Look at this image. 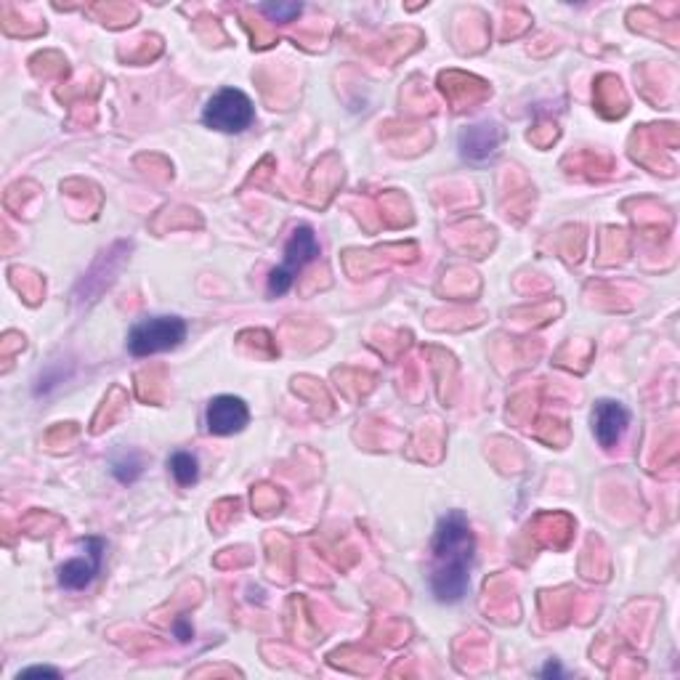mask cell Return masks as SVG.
I'll list each match as a JSON object with an SVG mask.
<instances>
[{"mask_svg":"<svg viewBox=\"0 0 680 680\" xmlns=\"http://www.w3.org/2000/svg\"><path fill=\"white\" fill-rule=\"evenodd\" d=\"M431 590L436 601L457 603L468 593L473 564V534L463 510H449L433 534Z\"/></svg>","mask_w":680,"mask_h":680,"instance_id":"1","label":"cell"},{"mask_svg":"<svg viewBox=\"0 0 680 680\" xmlns=\"http://www.w3.org/2000/svg\"><path fill=\"white\" fill-rule=\"evenodd\" d=\"M319 255V240L311 226H298L290 237V242L285 245V258L279 263L277 269L271 271L269 277V295L271 298H279L285 295L290 287H293L295 277L301 274L303 266L311 263Z\"/></svg>","mask_w":680,"mask_h":680,"instance_id":"2","label":"cell"},{"mask_svg":"<svg viewBox=\"0 0 680 680\" xmlns=\"http://www.w3.org/2000/svg\"><path fill=\"white\" fill-rule=\"evenodd\" d=\"M186 338V322L181 317H152L133 327L128 348L133 356H149L181 346Z\"/></svg>","mask_w":680,"mask_h":680,"instance_id":"3","label":"cell"},{"mask_svg":"<svg viewBox=\"0 0 680 680\" xmlns=\"http://www.w3.org/2000/svg\"><path fill=\"white\" fill-rule=\"evenodd\" d=\"M202 120H205V125L221 133H242L248 131L250 123L255 120V107L242 91L224 88V91H218L208 101Z\"/></svg>","mask_w":680,"mask_h":680,"instance_id":"4","label":"cell"},{"mask_svg":"<svg viewBox=\"0 0 680 680\" xmlns=\"http://www.w3.org/2000/svg\"><path fill=\"white\" fill-rule=\"evenodd\" d=\"M83 548L85 556L72 558V561L59 566V585L64 590H85L101 572V561H104V550H107L104 540L88 537V540H83Z\"/></svg>","mask_w":680,"mask_h":680,"instance_id":"5","label":"cell"},{"mask_svg":"<svg viewBox=\"0 0 680 680\" xmlns=\"http://www.w3.org/2000/svg\"><path fill=\"white\" fill-rule=\"evenodd\" d=\"M250 420L248 404L242 402L240 396H218L213 399L208 407V415H205V423H208V431L216 433V436H232V433H240Z\"/></svg>","mask_w":680,"mask_h":680,"instance_id":"6","label":"cell"},{"mask_svg":"<svg viewBox=\"0 0 680 680\" xmlns=\"http://www.w3.org/2000/svg\"><path fill=\"white\" fill-rule=\"evenodd\" d=\"M627 425H630V412H627L622 404L611 402V399H601V402H595L593 433L603 449L617 447L619 439L625 436Z\"/></svg>","mask_w":680,"mask_h":680,"instance_id":"7","label":"cell"},{"mask_svg":"<svg viewBox=\"0 0 680 680\" xmlns=\"http://www.w3.org/2000/svg\"><path fill=\"white\" fill-rule=\"evenodd\" d=\"M497 144H500V131H497L495 125H476V128H468L460 136V149L471 160L489 157L497 149Z\"/></svg>","mask_w":680,"mask_h":680,"instance_id":"8","label":"cell"},{"mask_svg":"<svg viewBox=\"0 0 680 680\" xmlns=\"http://www.w3.org/2000/svg\"><path fill=\"white\" fill-rule=\"evenodd\" d=\"M168 468L173 479L178 481V487H192L200 479V463L192 452H173L168 457Z\"/></svg>","mask_w":680,"mask_h":680,"instance_id":"9","label":"cell"},{"mask_svg":"<svg viewBox=\"0 0 680 680\" xmlns=\"http://www.w3.org/2000/svg\"><path fill=\"white\" fill-rule=\"evenodd\" d=\"M141 471H144V460H141L139 452H123L112 460V473L120 484H133L141 476Z\"/></svg>","mask_w":680,"mask_h":680,"instance_id":"10","label":"cell"},{"mask_svg":"<svg viewBox=\"0 0 680 680\" xmlns=\"http://www.w3.org/2000/svg\"><path fill=\"white\" fill-rule=\"evenodd\" d=\"M261 14H266L271 22H293L301 14V3H263Z\"/></svg>","mask_w":680,"mask_h":680,"instance_id":"11","label":"cell"},{"mask_svg":"<svg viewBox=\"0 0 680 680\" xmlns=\"http://www.w3.org/2000/svg\"><path fill=\"white\" fill-rule=\"evenodd\" d=\"M22 678H59V670H54V667H30V670L19 673V680Z\"/></svg>","mask_w":680,"mask_h":680,"instance_id":"12","label":"cell"},{"mask_svg":"<svg viewBox=\"0 0 680 680\" xmlns=\"http://www.w3.org/2000/svg\"><path fill=\"white\" fill-rule=\"evenodd\" d=\"M176 635L181 638V641H189V638H192V627L186 625L184 619H181V622H176Z\"/></svg>","mask_w":680,"mask_h":680,"instance_id":"13","label":"cell"},{"mask_svg":"<svg viewBox=\"0 0 680 680\" xmlns=\"http://www.w3.org/2000/svg\"><path fill=\"white\" fill-rule=\"evenodd\" d=\"M542 675H561V670H558V665H548L542 670Z\"/></svg>","mask_w":680,"mask_h":680,"instance_id":"14","label":"cell"}]
</instances>
